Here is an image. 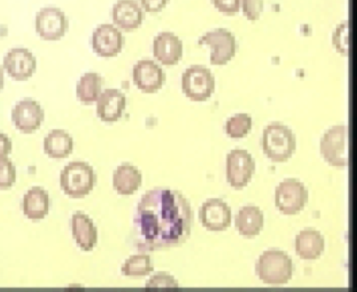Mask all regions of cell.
Wrapping results in <instances>:
<instances>
[{
	"instance_id": "d4e9b609",
	"label": "cell",
	"mask_w": 357,
	"mask_h": 292,
	"mask_svg": "<svg viewBox=\"0 0 357 292\" xmlns=\"http://www.w3.org/2000/svg\"><path fill=\"white\" fill-rule=\"evenodd\" d=\"M103 84L105 79L98 74L86 73L77 84V98L84 104L97 102L101 95Z\"/></svg>"
},
{
	"instance_id": "cb8c5ba5",
	"label": "cell",
	"mask_w": 357,
	"mask_h": 292,
	"mask_svg": "<svg viewBox=\"0 0 357 292\" xmlns=\"http://www.w3.org/2000/svg\"><path fill=\"white\" fill-rule=\"evenodd\" d=\"M73 137L64 130H52L44 139V151L51 158L63 159L73 153Z\"/></svg>"
},
{
	"instance_id": "ffe728a7",
	"label": "cell",
	"mask_w": 357,
	"mask_h": 292,
	"mask_svg": "<svg viewBox=\"0 0 357 292\" xmlns=\"http://www.w3.org/2000/svg\"><path fill=\"white\" fill-rule=\"evenodd\" d=\"M325 249V239L318 231H302L296 238V252L303 260H316Z\"/></svg>"
},
{
	"instance_id": "4316f807",
	"label": "cell",
	"mask_w": 357,
	"mask_h": 292,
	"mask_svg": "<svg viewBox=\"0 0 357 292\" xmlns=\"http://www.w3.org/2000/svg\"><path fill=\"white\" fill-rule=\"evenodd\" d=\"M252 128V118L247 114H237L226 123V132L232 138H243Z\"/></svg>"
},
{
	"instance_id": "e0dca14e",
	"label": "cell",
	"mask_w": 357,
	"mask_h": 292,
	"mask_svg": "<svg viewBox=\"0 0 357 292\" xmlns=\"http://www.w3.org/2000/svg\"><path fill=\"white\" fill-rule=\"evenodd\" d=\"M153 54L164 66H175L183 56V42L174 33L161 32L154 38Z\"/></svg>"
},
{
	"instance_id": "52a82bcc",
	"label": "cell",
	"mask_w": 357,
	"mask_h": 292,
	"mask_svg": "<svg viewBox=\"0 0 357 292\" xmlns=\"http://www.w3.org/2000/svg\"><path fill=\"white\" fill-rule=\"evenodd\" d=\"M309 193L305 185L296 179H287L275 188V206L284 215H296L308 202Z\"/></svg>"
},
{
	"instance_id": "7a4b0ae2",
	"label": "cell",
	"mask_w": 357,
	"mask_h": 292,
	"mask_svg": "<svg viewBox=\"0 0 357 292\" xmlns=\"http://www.w3.org/2000/svg\"><path fill=\"white\" fill-rule=\"evenodd\" d=\"M262 147L264 154L273 162H286L296 150V137L289 127L273 123L263 131Z\"/></svg>"
},
{
	"instance_id": "9a60e30c",
	"label": "cell",
	"mask_w": 357,
	"mask_h": 292,
	"mask_svg": "<svg viewBox=\"0 0 357 292\" xmlns=\"http://www.w3.org/2000/svg\"><path fill=\"white\" fill-rule=\"evenodd\" d=\"M165 74L153 61H138L133 67V82L144 93H154L162 88Z\"/></svg>"
},
{
	"instance_id": "9c48e42d",
	"label": "cell",
	"mask_w": 357,
	"mask_h": 292,
	"mask_svg": "<svg viewBox=\"0 0 357 292\" xmlns=\"http://www.w3.org/2000/svg\"><path fill=\"white\" fill-rule=\"evenodd\" d=\"M256 172V162L247 150L234 149L227 157V179L237 190L250 182Z\"/></svg>"
},
{
	"instance_id": "8fae6325",
	"label": "cell",
	"mask_w": 357,
	"mask_h": 292,
	"mask_svg": "<svg viewBox=\"0 0 357 292\" xmlns=\"http://www.w3.org/2000/svg\"><path fill=\"white\" fill-rule=\"evenodd\" d=\"M11 119L18 130L31 134L40 128L45 120V112L38 102L28 98L16 104L11 112Z\"/></svg>"
},
{
	"instance_id": "603a6c76",
	"label": "cell",
	"mask_w": 357,
	"mask_h": 292,
	"mask_svg": "<svg viewBox=\"0 0 357 292\" xmlns=\"http://www.w3.org/2000/svg\"><path fill=\"white\" fill-rule=\"evenodd\" d=\"M235 224L241 236L248 238L259 236L264 226V215L259 207H243L236 216Z\"/></svg>"
},
{
	"instance_id": "7402d4cb",
	"label": "cell",
	"mask_w": 357,
	"mask_h": 292,
	"mask_svg": "<svg viewBox=\"0 0 357 292\" xmlns=\"http://www.w3.org/2000/svg\"><path fill=\"white\" fill-rule=\"evenodd\" d=\"M49 194L40 187H33L24 196L22 201V211L31 220L44 219L50 212Z\"/></svg>"
},
{
	"instance_id": "1f68e13d",
	"label": "cell",
	"mask_w": 357,
	"mask_h": 292,
	"mask_svg": "<svg viewBox=\"0 0 357 292\" xmlns=\"http://www.w3.org/2000/svg\"><path fill=\"white\" fill-rule=\"evenodd\" d=\"M215 8L227 15H234L238 13L240 0H211Z\"/></svg>"
},
{
	"instance_id": "ba28073f",
	"label": "cell",
	"mask_w": 357,
	"mask_h": 292,
	"mask_svg": "<svg viewBox=\"0 0 357 292\" xmlns=\"http://www.w3.org/2000/svg\"><path fill=\"white\" fill-rule=\"evenodd\" d=\"M199 45L211 47V63L214 66L226 65L233 59L236 52L234 35L222 28L206 33L199 39Z\"/></svg>"
},
{
	"instance_id": "5b68a950",
	"label": "cell",
	"mask_w": 357,
	"mask_h": 292,
	"mask_svg": "<svg viewBox=\"0 0 357 292\" xmlns=\"http://www.w3.org/2000/svg\"><path fill=\"white\" fill-rule=\"evenodd\" d=\"M320 153L333 167L344 168L349 166V127L333 126L322 137Z\"/></svg>"
},
{
	"instance_id": "277c9868",
	"label": "cell",
	"mask_w": 357,
	"mask_h": 292,
	"mask_svg": "<svg viewBox=\"0 0 357 292\" xmlns=\"http://www.w3.org/2000/svg\"><path fill=\"white\" fill-rule=\"evenodd\" d=\"M97 175L87 162L69 163L61 174V185L65 194L73 198H83L93 190Z\"/></svg>"
},
{
	"instance_id": "d6a6232c",
	"label": "cell",
	"mask_w": 357,
	"mask_h": 292,
	"mask_svg": "<svg viewBox=\"0 0 357 292\" xmlns=\"http://www.w3.org/2000/svg\"><path fill=\"white\" fill-rule=\"evenodd\" d=\"M146 13H158L162 10L169 2V0H139Z\"/></svg>"
},
{
	"instance_id": "30bf717a",
	"label": "cell",
	"mask_w": 357,
	"mask_h": 292,
	"mask_svg": "<svg viewBox=\"0 0 357 292\" xmlns=\"http://www.w3.org/2000/svg\"><path fill=\"white\" fill-rule=\"evenodd\" d=\"M68 28V19L60 8H44L37 13L36 31L44 40H60L65 36Z\"/></svg>"
},
{
	"instance_id": "5bb4252c",
	"label": "cell",
	"mask_w": 357,
	"mask_h": 292,
	"mask_svg": "<svg viewBox=\"0 0 357 292\" xmlns=\"http://www.w3.org/2000/svg\"><path fill=\"white\" fill-rule=\"evenodd\" d=\"M3 68L15 80H27L36 72V57L26 49H11L4 56Z\"/></svg>"
},
{
	"instance_id": "e575fe53",
	"label": "cell",
	"mask_w": 357,
	"mask_h": 292,
	"mask_svg": "<svg viewBox=\"0 0 357 292\" xmlns=\"http://www.w3.org/2000/svg\"><path fill=\"white\" fill-rule=\"evenodd\" d=\"M4 87V70L3 68L0 66V91Z\"/></svg>"
},
{
	"instance_id": "2e32d148",
	"label": "cell",
	"mask_w": 357,
	"mask_h": 292,
	"mask_svg": "<svg viewBox=\"0 0 357 292\" xmlns=\"http://www.w3.org/2000/svg\"><path fill=\"white\" fill-rule=\"evenodd\" d=\"M126 98L119 89H107L97 100V116L102 122L114 123L122 118L126 109Z\"/></svg>"
},
{
	"instance_id": "f1b7e54d",
	"label": "cell",
	"mask_w": 357,
	"mask_h": 292,
	"mask_svg": "<svg viewBox=\"0 0 357 292\" xmlns=\"http://www.w3.org/2000/svg\"><path fill=\"white\" fill-rule=\"evenodd\" d=\"M16 167L8 157H0V189H7L16 183Z\"/></svg>"
},
{
	"instance_id": "ac0fdd59",
	"label": "cell",
	"mask_w": 357,
	"mask_h": 292,
	"mask_svg": "<svg viewBox=\"0 0 357 292\" xmlns=\"http://www.w3.org/2000/svg\"><path fill=\"white\" fill-rule=\"evenodd\" d=\"M114 24L126 31L139 28L145 18L136 0H119L112 8Z\"/></svg>"
},
{
	"instance_id": "4fadbf2b",
	"label": "cell",
	"mask_w": 357,
	"mask_h": 292,
	"mask_svg": "<svg viewBox=\"0 0 357 292\" xmlns=\"http://www.w3.org/2000/svg\"><path fill=\"white\" fill-rule=\"evenodd\" d=\"M123 44L121 31L112 24H102L92 34V49L101 57L116 56L121 52Z\"/></svg>"
},
{
	"instance_id": "83f0119b",
	"label": "cell",
	"mask_w": 357,
	"mask_h": 292,
	"mask_svg": "<svg viewBox=\"0 0 357 292\" xmlns=\"http://www.w3.org/2000/svg\"><path fill=\"white\" fill-rule=\"evenodd\" d=\"M179 285L175 278L165 272L158 273L151 278L146 284L145 290H177Z\"/></svg>"
},
{
	"instance_id": "f546056e",
	"label": "cell",
	"mask_w": 357,
	"mask_h": 292,
	"mask_svg": "<svg viewBox=\"0 0 357 292\" xmlns=\"http://www.w3.org/2000/svg\"><path fill=\"white\" fill-rule=\"evenodd\" d=\"M333 45L337 51L344 55L349 54V22L345 21L338 25L333 33Z\"/></svg>"
},
{
	"instance_id": "44dd1931",
	"label": "cell",
	"mask_w": 357,
	"mask_h": 292,
	"mask_svg": "<svg viewBox=\"0 0 357 292\" xmlns=\"http://www.w3.org/2000/svg\"><path fill=\"white\" fill-rule=\"evenodd\" d=\"M142 174L136 167L126 163L118 167L113 174V187L118 194L129 196L139 189Z\"/></svg>"
},
{
	"instance_id": "836d02e7",
	"label": "cell",
	"mask_w": 357,
	"mask_h": 292,
	"mask_svg": "<svg viewBox=\"0 0 357 292\" xmlns=\"http://www.w3.org/2000/svg\"><path fill=\"white\" fill-rule=\"evenodd\" d=\"M13 151V142L5 134L0 133V157H8Z\"/></svg>"
},
{
	"instance_id": "3957f363",
	"label": "cell",
	"mask_w": 357,
	"mask_h": 292,
	"mask_svg": "<svg viewBox=\"0 0 357 292\" xmlns=\"http://www.w3.org/2000/svg\"><path fill=\"white\" fill-rule=\"evenodd\" d=\"M294 266L290 256L282 251L264 252L256 264V274L264 284L280 286L292 278Z\"/></svg>"
},
{
	"instance_id": "8992f818",
	"label": "cell",
	"mask_w": 357,
	"mask_h": 292,
	"mask_svg": "<svg viewBox=\"0 0 357 292\" xmlns=\"http://www.w3.org/2000/svg\"><path fill=\"white\" fill-rule=\"evenodd\" d=\"M182 91L194 102L209 99L215 91V78L209 68L192 66L182 75Z\"/></svg>"
},
{
	"instance_id": "6da1fadb",
	"label": "cell",
	"mask_w": 357,
	"mask_h": 292,
	"mask_svg": "<svg viewBox=\"0 0 357 292\" xmlns=\"http://www.w3.org/2000/svg\"><path fill=\"white\" fill-rule=\"evenodd\" d=\"M193 213L189 201L174 190L147 192L137 207L132 240L138 252H153L181 246L191 235Z\"/></svg>"
},
{
	"instance_id": "d6986e66",
	"label": "cell",
	"mask_w": 357,
	"mask_h": 292,
	"mask_svg": "<svg viewBox=\"0 0 357 292\" xmlns=\"http://www.w3.org/2000/svg\"><path fill=\"white\" fill-rule=\"evenodd\" d=\"M73 236L77 246L86 252L93 250L98 243V229L93 221L83 213H77L72 219Z\"/></svg>"
},
{
	"instance_id": "484cf974",
	"label": "cell",
	"mask_w": 357,
	"mask_h": 292,
	"mask_svg": "<svg viewBox=\"0 0 357 292\" xmlns=\"http://www.w3.org/2000/svg\"><path fill=\"white\" fill-rule=\"evenodd\" d=\"M151 256L146 254L134 255L122 266L121 273L128 277H144L154 272Z\"/></svg>"
},
{
	"instance_id": "7c38bea8",
	"label": "cell",
	"mask_w": 357,
	"mask_h": 292,
	"mask_svg": "<svg viewBox=\"0 0 357 292\" xmlns=\"http://www.w3.org/2000/svg\"><path fill=\"white\" fill-rule=\"evenodd\" d=\"M201 224L211 231H222L231 226V208L221 199H210L199 208Z\"/></svg>"
},
{
	"instance_id": "4dcf8cb0",
	"label": "cell",
	"mask_w": 357,
	"mask_h": 292,
	"mask_svg": "<svg viewBox=\"0 0 357 292\" xmlns=\"http://www.w3.org/2000/svg\"><path fill=\"white\" fill-rule=\"evenodd\" d=\"M263 8V0H243V13L249 20H258Z\"/></svg>"
}]
</instances>
